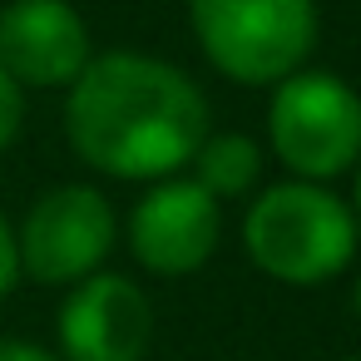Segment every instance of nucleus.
<instances>
[{"label": "nucleus", "mask_w": 361, "mask_h": 361, "mask_svg": "<svg viewBox=\"0 0 361 361\" xmlns=\"http://www.w3.org/2000/svg\"><path fill=\"white\" fill-rule=\"evenodd\" d=\"M188 30L223 80L272 90L277 80L312 65L322 40V6L317 0H188Z\"/></svg>", "instance_id": "obj_3"}, {"label": "nucleus", "mask_w": 361, "mask_h": 361, "mask_svg": "<svg viewBox=\"0 0 361 361\" xmlns=\"http://www.w3.org/2000/svg\"><path fill=\"white\" fill-rule=\"evenodd\" d=\"M20 129H25V90L0 70V154H11Z\"/></svg>", "instance_id": "obj_10"}, {"label": "nucleus", "mask_w": 361, "mask_h": 361, "mask_svg": "<svg viewBox=\"0 0 361 361\" xmlns=\"http://www.w3.org/2000/svg\"><path fill=\"white\" fill-rule=\"evenodd\" d=\"M0 361H60V356L40 341H25V336H0Z\"/></svg>", "instance_id": "obj_12"}, {"label": "nucleus", "mask_w": 361, "mask_h": 361, "mask_svg": "<svg viewBox=\"0 0 361 361\" xmlns=\"http://www.w3.org/2000/svg\"><path fill=\"white\" fill-rule=\"evenodd\" d=\"M262 144L243 129H208V139L198 144V154L188 159V178L198 188H208L218 203L247 198L262 188Z\"/></svg>", "instance_id": "obj_9"}, {"label": "nucleus", "mask_w": 361, "mask_h": 361, "mask_svg": "<svg viewBox=\"0 0 361 361\" xmlns=\"http://www.w3.org/2000/svg\"><path fill=\"white\" fill-rule=\"evenodd\" d=\"M208 129L213 109L198 80L144 50H104L65 90V139L75 159L119 183L183 173Z\"/></svg>", "instance_id": "obj_1"}, {"label": "nucleus", "mask_w": 361, "mask_h": 361, "mask_svg": "<svg viewBox=\"0 0 361 361\" xmlns=\"http://www.w3.org/2000/svg\"><path fill=\"white\" fill-rule=\"evenodd\" d=\"M114 247H119V213L94 183H55L16 223L20 277L40 287H75L104 272Z\"/></svg>", "instance_id": "obj_5"}, {"label": "nucleus", "mask_w": 361, "mask_h": 361, "mask_svg": "<svg viewBox=\"0 0 361 361\" xmlns=\"http://www.w3.org/2000/svg\"><path fill=\"white\" fill-rule=\"evenodd\" d=\"M267 149L287 178L336 183L361 159V94L331 70H297L272 85Z\"/></svg>", "instance_id": "obj_4"}, {"label": "nucleus", "mask_w": 361, "mask_h": 361, "mask_svg": "<svg viewBox=\"0 0 361 361\" xmlns=\"http://www.w3.org/2000/svg\"><path fill=\"white\" fill-rule=\"evenodd\" d=\"M60 361H144L154 346V302L129 272H94L65 287L55 312Z\"/></svg>", "instance_id": "obj_7"}, {"label": "nucleus", "mask_w": 361, "mask_h": 361, "mask_svg": "<svg viewBox=\"0 0 361 361\" xmlns=\"http://www.w3.org/2000/svg\"><path fill=\"white\" fill-rule=\"evenodd\" d=\"M20 282V252H16V223L0 208V302H6Z\"/></svg>", "instance_id": "obj_11"}, {"label": "nucleus", "mask_w": 361, "mask_h": 361, "mask_svg": "<svg viewBox=\"0 0 361 361\" xmlns=\"http://www.w3.org/2000/svg\"><path fill=\"white\" fill-rule=\"evenodd\" d=\"M351 218H356V233H361V159H356V169H351Z\"/></svg>", "instance_id": "obj_13"}, {"label": "nucleus", "mask_w": 361, "mask_h": 361, "mask_svg": "<svg viewBox=\"0 0 361 361\" xmlns=\"http://www.w3.org/2000/svg\"><path fill=\"white\" fill-rule=\"evenodd\" d=\"M243 252L262 277L282 287H326L356 267L361 233L351 203L331 183L282 178L252 193L243 213Z\"/></svg>", "instance_id": "obj_2"}, {"label": "nucleus", "mask_w": 361, "mask_h": 361, "mask_svg": "<svg viewBox=\"0 0 361 361\" xmlns=\"http://www.w3.org/2000/svg\"><path fill=\"white\" fill-rule=\"evenodd\" d=\"M351 317H356V326H361V267H356V277H351Z\"/></svg>", "instance_id": "obj_14"}, {"label": "nucleus", "mask_w": 361, "mask_h": 361, "mask_svg": "<svg viewBox=\"0 0 361 361\" xmlns=\"http://www.w3.org/2000/svg\"><path fill=\"white\" fill-rule=\"evenodd\" d=\"M336 361H361V351H351V356H336Z\"/></svg>", "instance_id": "obj_15"}, {"label": "nucleus", "mask_w": 361, "mask_h": 361, "mask_svg": "<svg viewBox=\"0 0 361 361\" xmlns=\"http://www.w3.org/2000/svg\"><path fill=\"white\" fill-rule=\"evenodd\" d=\"M90 60H94V40L75 0H11V6H0V70L20 90H70Z\"/></svg>", "instance_id": "obj_8"}, {"label": "nucleus", "mask_w": 361, "mask_h": 361, "mask_svg": "<svg viewBox=\"0 0 361 361\" xmlns=\"http://www.w3.org/2000/svg\"><path fill=\"white\" fill-rule=\"evenodd\" d=\"M129 252L154 277H193L223 243V203L188 173L159 178L129 208Z\"/></svg>", "instance_id": "obj_6"}]
</instances>
